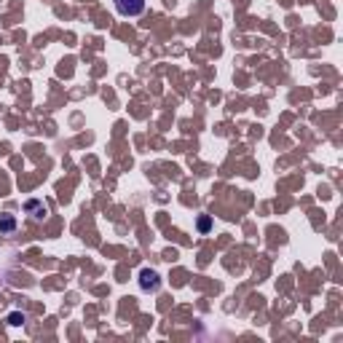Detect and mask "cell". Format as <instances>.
Listing matches in <instances>:
<instances>
[{
    "mask_svg": "<svg viewBox=\"0 0 343 343\" xmlns=\"http://www.w3.org/2000/svg\"><path fill=\"white\" fill-rule=\"evenodd\" d=\"M116 3V11L121 16H140L142 11H145V0H113Z\"/></svg>",
    "mask_w": 343,
    "mask_h": 343,
    "instance_id": "cell-1",
    "label": "cell"
},
{
    "mask_svg": "<svg viewBox=\"0 0 343 343\" xmlns=\"http://www.w3.org/2000/svg\"><path fill=\"white\" fill-rule=\"evenodd\" d=\"M140 287L145 292H156L161 287V276L156 271H150V268H142L140 271Z\"/></svg>",
    "mask_w": 343,
    "mask_h": 343,
    "instance_id": "cell-2",
    "label": "cell"
},
{
    "mask_svg": "<svg viewBox=\"0 0 343 343\" xmlns=\"http://www.w3.org/2000/svg\"><path fill=\"white\" fill-rule=\"evenodd\" d=\"M24 209L32 215V220H43L46 217V204H41V201H35V198H30V201L24 204Z\"/></svg>",
    "mask_w": 343,
    "mask_h": 343,
    "instance_id": "cell-3",
    "label": "cell"
},
{
    "mask_svg": "<svg viewBox=\"0 0 343 343\" xmlns=\"http://www.w3.org/2000/svg\"><path fill=\"white\" fill-rule=\"evenodd\" d=\"M14 228H16V217L14 215H0V231L11 233Z\"/></svg>",
    "mask_w": 343,
    "mask_h": 343,
    "instance_id": "cell-4",
    "label": "cell"
},
{
    "mask_svg": "<svg viewBox=\"0 0 343 343\" xmlns=\"http://www.w3.org/2000/svg\"><path fill=\"white\" fill-rule=\"evenodd\" d=\"M8 325H14V327L24 325V314H11V317H8Z\"/></svg>",
    "mask_w": 343,
    "mask_h": 343,
    "instance_id": "cell-5",
    "label": "cell"
},
{
    "mask_svg": "<svg viewBox=\"0 0 343 343\" xmlns=\"http://www.w3.org/2000/svg\"><path fill=\"white\" fill-rule=\"evenodd\" d=\"M198 228H201V231H207V228H209V217H201V220H198Z\"/></svg>",
    "mask_w": 343,
    "mask_h": 343,
    "instance_id": "cell-6",
    "label": "cell"
}]
</instances>
